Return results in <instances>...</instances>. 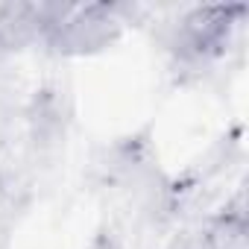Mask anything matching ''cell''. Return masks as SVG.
Returning <instances> with one entry per match:
<instances>
[{
  "label": "cell",
  "instance_id": "cell-2",
  "mask_svg": "<svg viewBox=\"0 0 249 249\" xmlns=\"http://www.w3.org/2000/svg\"><path fill=\"white\" fill-rule=\"evenodd\" d=\"M47 27V6L36 3H9L0 6V47H21L41 36Z\"/></svg>",
  "mask_w": 249,
  "mask_h": 249
},
{
  "label": "cell",
  "instance_id": "cell-3",
  "mask_svg": "<svg viewBox=\"0 0 249 249\" xmlns=\"http://www.w3.org/2000/svg\"><path fill=\"white\" fill-rule=\"evenodd\" d=\"M249 234H246V211H243V196L234 199L231 208H226L205 231V249H246Z\"/></svg>",
  "mask_w": 249,
  "mask_h": 249
},
{
  "label": "cell",
  "instance_id": "cell-1",
  "mask_svg": "<svg viewBox=\"0 0 249 249\" xmlns=\"http://www.w3.org/2000/svg\"><path fill=\"white\" fill-rule=\"evenodd\" d=\"M240 15V6H202L182 21V47L194 56L217 50L231 27V18Z\"/></svg>",
  "mask_w": 249,
  "mask_h": 249
}]
</instances>
